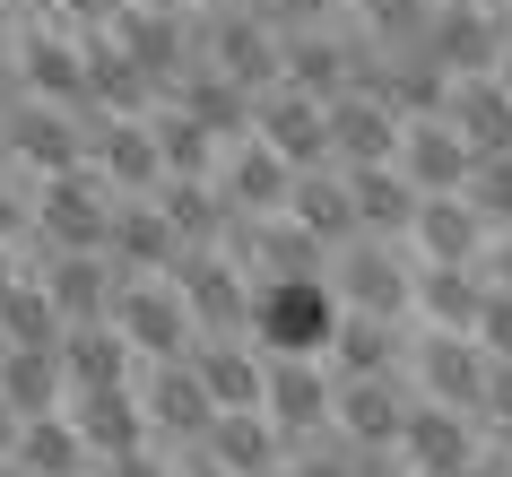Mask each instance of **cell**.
Here are the masks:
<instances>
[{"label":"cell","instance_id":"cell-1","mask_svg":"<svg viewBox=\"0 0 512 477\" xmlns=\"http://www.w3.org/2000/svg\"><path fill=\"white\" fill-rule=\"evenodd\" d=\"M339 321H348V304L330 278H261V295H252V347L261 356H330Z\"/></svg>","mask_w":512,"mask_h":477},{"label":"cell","instance_id":"cell-2","mask_svg":"<svg viewBox=\"0 0 512 477\" xmlns=\"http://www.w3.org/2000/svg\"><path fill=\"white\" fill-rule=\"evenodd\" d=\"M200 53H209L235 87H252V96L287 87V27H278L261 0H235V9H200Z\"/></svg>","mask_w":512,"mask_h":477},{"label":"cell","instance_id":"cell-3","mask_svg":"<svg viewBox=\"0 0 512 477\" xmlns=\"http://www.w3.org/2000/svg\"><path fill=\"white\" fill-rule=\"evenodd\" d=\"M113 209H122V191H113L96 165L35 183V226H27V235H35V261H44V252H105Z\"/></svg>","mask_w":512,"mask_h":477},{"label":"cell","instance_id":"cell-4","mask_svg":"<svg viewBox=\"0 0 512 477\" xmlns=\"http://www.w3.org/2000/svg\"><path fill=\"white\" fill-rule=\"evenodd\" d=\"M330 287L348 313H374V321H417V252L408 243H382V235H356L330 252Z\"/></svg>","mask_w":512,"mask_h":477},{"label":"cell","instance_id":"cell-5","mask_svg":"<svg viewBox=\"0 0 512 477\" xmlns=\"http://www.w3.org/2000/svg\"><path fill=\"white\" fill-rule=\"evenodd\" d=\"M165 278L183 287L191 321H200V339H252V295H261V278H252V269H243L226 243H209V252H183Z\"/></svg>","mask_w":512,"mask_h":477},{"label":"cell","instance_id":"cell-6","mask_svg":"<svg viewBox=\"0 0 512 477\" xmlns=\"http://www.w3.org/2000/svg\"><path fill=\"white\" fill-rule=\"evenodd\" d=\"M113 330L139 347V365H174V356L200 347V321H191V304H183L174 278H122V295H113Z\"/></svg>","mask_w":512,"mask_h":477},{"label":"cell","instance_id":"cell-7","mask_svg":"<svg viewBox=\"0 0 512 477\" xmlns=\"http://www.w3.org/2000/svg\"><path fill=\"white\" fill-rule=\"evenodd\" d=\"M0 157L18 165V174H35V183L79 174L87 165V113L44 105V96H18V105H9V131H0Z\"/></svg>","mask_w":512,"mask_h":477},{"label":"cell","instance_id":"cell-8","mask_svg":"<svg viewBox=\"0 0 512 477\" xmlns=\"http://www.w3.org/2000/svg\"><path fill=\"white\" fill-rule=\"evenodd\" d=\"M486 373H495V356L478 347V330H426V321H417V347H408L417 399H443V408H469V417H478L486 408Z\"/></svg>","mask_w":512,"mask_h":477},{"label":"cell","instance_id":"cell-9","mask_svg":"<svg viewBox=\"0 0 512 477\" xmlns=\"http://www.w3.org/2000/svg\"><path fill=\"white\" fill-rule=\"evenodd\" d=\"M139 408H148V434H157V451H200L217 425V399L209 382L191 373V356H174V365H139Z\"/></svg>","mask_w":512,"mask_h":477},{"label":"cell","instance_id":"cell-10","mask_svg":"<svg viewBox=\"0 0 512 477\" xmlns=\"http://www.w3.org/2000/svg\"><path fill=\"white\" fill-rule=\"evenodd\" d=\"M426 53L452 70V79H495L512 53V18L478 9V0H434V27H426Z\"/></svg>","mask_w":512,"mask_h":477},{"label":"cell","instance_id":"cell-11","mask_svg":"<svg viewBox=\"0 0 512 477\" xmlns=\"http://www.w3.org/2000/svg\"><path fill=\"white\" fill-rule=\"evenodd\" d=\"M87 165H96L122 200H148V191L165 183L157 122H148V113H96V122H87Z\"/></svg>","mask_w":512,"mask_h":477},{"label":"cell","instance_id":"cell-12","mask_svg":"<svg viewBox=\"0 0 512 477\" xmlns=\"http://www.w3.org/2000/svg\"><path fill=\"white\" fill-rule=\"evenodd\" d=\"M261 408L278 417L287 443L330 434V417H339V373H330V356H270V391H261Z\"/></svg>","mask_w":512,"mask_h":477},{"label":"cell","instance_id":"cell-13","mask_svg":"<svg viewBox=\"0 0 512 477\" xmlns=\"http://www.w3.org/2000/svg\"><path fill=\"white\" fill-rule=\"evenodd\" d=\"M408 408H417V382H408V373H356V382H339L330 434H348L356 451H400Z\"/></svg>","mask_w":512,"mask_h":477},{"label":"cell","instance_id":"cell-14","mask_svg":"<svg viewBox=\"0 0 512 477\" xmlns=\"http://www.w3.org/2000/svg\"><path fill=\"white\" fill-rule=\"evenodd\" d=\"M9 79H18V96H44V105L87 113V53H79V35H61L53 18L18 35V53H9ZM87 122H96V113H87Z\"/></svg>","mask_w":512,"mask_h":477},{"label":"cell","instance_id":"cell-15","mask_svg":"<svg viewBox=\"0 0 512 477\" xmlns=\"http://www.w3.org/2000/svg\"><path fill=\"white\" fill-rule=\"evenodd\" d=\"M400 460L426 477H469L486 460V425L469 408H443V399H417L408 408V434H400Z\"/></svg>","mask_w":512,"mask_h":477},{"label":"cell","instance_id":"cell-16","mask_svg":"<svg viewBox=\"0 0 512 477\" xmlns=\"http://www.w3.org/2000/svg\"><path fill=\"white\" fill-rule=\"evenodd\" d=\"M252 139H270L296 174L339 165V157H330V105H322V96H304V87H270V96L252 105Z\"/></svg>","mask_w":512,"mask_h":477},{"label":"cell","instance_id":"cell-17","mask_svg":"<svg viewBox=\"0 0 512 477\" xmlns=\"http://www.w3.org/2000/svg\"><path fill=\"white\" fill-rule=\"evenodd\" d=\"M200 451H209L217 469H235V477H287V460H296V443L278 434L270 408H217Z\"/></svg>","mask_w":512,"mask_h":477},{"label":"cell","instance_id":"cell-18","mask_svg":"<svg viewBox=\"0 0 512 477\" xmlns=\"http://www.w3.org/2000/svg\"><path fill=\"white\" fill-rule=\"evenodd\" d=\"M217 191L235 200V217H287V200H296V165L278 157L270 139H235L226 165H217Z\"/></svg>","mask_w":512,"mask_h":477},{"label":"cell","instance_id":"cell-19","mask_svg":"<svg viewBox=\"0 0 512 477\" xmlns=\"http://www.w3.org/2000/svg\"><path fill=\"white\" fill-rule=\"evenodd\" d=\"M79 53H87V113H157L165 105V87L113 44V27H87Z\"/></svg>","mask_w":512,"mask_h":477},{"label":"cell","instance_id":"cell-20","mask_svg":"<svg viewBox=\"0 0 512 477\" xmlns=\"http://www.w3.org/2000/svg\"><path fill=\"white\" fill-rule=\"evenodd\" d=\"M35 278H44V295L61 304V321H113V295H122L113 252H44Z\"/></svg>","mask_w":512,"mask_h":477},{"label":"cell","instance_id":"cell-21","mask_svg":"<svg viewBox=\"0 0 512 477\" xmlns=\"http://www.w3.org/2000/svg\"><path fill=\"white\" fill-rule=\"evenodd\" d=\"M400 131L408 122L382 96H365V87L330 96V157L339 165H400Z\"/></svg>","mask_w":512,"mask_h":477},{"label":"cell","instance_id":"cell-22","mask_svg":"<svg viewBox=\"0 0 512 477\" xmlns=\"http://www.w3.org/2000/svg\"><path fill=\"white\" fill-rule=\"evenodd\" d=\"M486 243H495V226L469 209V191H426V209L408 226V252L417 261H478L486 269Z\"/></svg>","mask_w":512,"mask_h":477},{"label":"cell","instance_id":"cell-23","mask_svg":"<svg viewBox=\"0 0 512 477\" xmlns=\"http://www.w3.org/2000/svg\"><path fill=\"white\" fill-rule=\"evenodd\" d=\"M486 295H495V278L478 261H417V321L426 330H478Z\"/></svg>","mask_w":512,"mask_h":477},{"label":"cell","instance_id":"cell-24","mask_svg":"<svg viewBox=\"0 0 512 477\" xmlns=\"http://www.w3.org/2000/svg\"><path fill=\"white\" fill-rule=\"evenodd\" d=\"M287 87H304V96H348L356 87V27L339 18V27H287Z\"/></svg>","mask_w":512,"mask_h":477},{"label":"cell","instance_id":"cell-25","mask_svg":"<svg viewBox=\"0 0 512 477\" xmlns=\"http://www.w3.org/2000/svg\"><path fill=\"white\" fill-rule=\"evenodd\" d=\"M105 252H113V269H122V278H165V269L183 261V235L165 226L157 191H148V200H122V209H113Z\"/></svg>","mask_w":512,"mask_h":477},{"label":"cell","instance_id":"cell-26","mask_svg":"<svg viewBox=\"0 0 512 477\" xmlns=\"http://www.w3.org/2000/svg\"><path fill=\"white\" fill-rule=\"evenodd\" d=\"M400 174L417 191H469L478 148L452 131V113H434V122H408V131H400Z\"/></svg>","mask_w":512,"mask_h":477},{"label":"cell","instance_id":"cell-27","mask_svg":"<svg viewBox=\"0 0 512 477\" xmlns=\"http://www.w3.org/2000/svg\"><path fill=\"white\" fill-rule=\"evenodd\" d=\"M70 417H79L87 451H96V469L157 443V434H148V408H139V382H122V391H79V399H70Z\"/></svg>","mask_w":512,"mask_h":477},{"label":"cell","instance_id":"cell-28","mask_svg":"<svg viewBox=\"0 0 512 477\" xmlns=\"http://www.w3.org/2000/svg\"><path fill=\"white\" fill-rule=\"evenodd\" d=\"M157 209H165V226L183 235V252H209V243L235 235V200L217 191V174H165Z\"/></svg>","mask_w":512,"mask_h":477},{"label":"cell","instance_id":"cell-29","mask_svg":"<svg viewBox=\"0 0 512 477\" xmlns=\"http://www.w3.org/2000/svg\"><path fill=\"white\" fill-rule=\"evenodd\" d=\"M61 365H70V399L79 391H122V382H139V347L122 339L113 321H70Z\"/></svg>","mask_w":512,"mask_h":477},{"label":"cell","instance_id":"cell-30","mask_svg":"<svg viewBox=\"0 0 512 477\" xmlns=\"http://www.w3.org/2000/svg\"><path fill=\"white\" fill-rule=\"evenodd\" d=\"M408 347H417V321L348 313L339 339H330V373H339V382H356V373H408Z\"/></svg>","mask_w":512,"mask_h":477},{"label":"cell","instance_id":"cell-31","mask_svg":"<svg viewBox=\"0 0 512 477\" xmlns=\"http://www.w3.org/2000/svg\"><path fill=\"white\" fill-rule=\"evenodd\" d=\"M9 469H18V477H96V451H87L79 417H70V408H53V417H27V425H18Z\"/></svg>","mask_w":512,"mask_h":477},{"label":"cell","instance_id":"cell-32","mask_svg":"<svg viewBox=\"0 0 512 477\" xmlns=\"http://www.w3.org/2000/svg\"><path fill=\"white\" fill-rule=\"evenodd\" d=\"M356 183V235H382V243H408L417 209H426V191L408 183L400 165H348Z\"/></svg>","mask_w":512,"mask_h":477},{"label":"cell","instance_id":"cell-33","mask_svg":"<svg viewBox=\"0 0 512 477\" xmlns=\"http://www.w3.org/2000/svg\"><path fill=\"white\" fill-rule=\"evenodd\" d=\"M191 373L209 382L217 408H261V391H270V356L252 339H200L191 347Z\"/></svg>","mask_w":512,"mask_h":477},{"label":"cell","instance_id":"cell-34","mask_svg":"<svg viewBox=\"0 0 512 477\" xmlns=\"http://www.w3.org/2000/svg\"><path fill=\"white\" fill-rule=\"evenodd\" d=\"M287 217H296L304 235H322L330 252H339V243H356V183H348V165H313V174H296Z\"/></svg>","mask_w":512,"mask_h":477},{"label":"cell","instance_id":"cell-35","mask_svg":"<svg viewBox=\"0 0 512 477\" xmlns=\"http://www.w3.org/2000/svg\"><path fill=\"white\" fill-rule=\"evenodd\" d=\"M0 391H9L18 417L70 408V365H61V347H0Z\"/></svg>","mask_w":512,"mask_h":477},{"label":"cell","instance_id":"cell-36","mask_svg":"<svg viewBox=\"0 0 512 477\" xmlns=\"http://www.w3.org/2000/svg\"><path fill=\"white\" fill-rule=\"evenodd\" d=\"M452 131L478 157H512V87L504 79H460L452 87Z\"/></svg>","mask_w":512,"mask_h":477},{"label":"cell","instance_id":"cell-37","mask_svg":"<svg viewBox=\"0 0 512 477\" xmlns=\"http://www.w3.org/2000/svg\"><path fill=\"white\" fill-rule=\"evenodd\" d=\"M148 122H157L165 174H217V165H226V139H217L209 122H200V113H183V105H174V96H165V105L148 113Z\"/></svg>","mask_w":512,"mask_h":477},{"label":"cell","instance_id":"cell-38","mask_svg":"<svg viewBox=\"0 0 512 477\" xmlns=\"http://www.w3.org/2000/svg\"><path fill=\"white\" fill-rule=\"evenodd\" d=\"M61 339H70V321L44 295V278H18V287L0 295V347H61Z\"/></svg>","mask_w":512,"mask_h":477},{"label":"cell","instance_id":"cell-39","mask_svg":"<svg viewBox=\"0 0 512 477\" xmlns=\"http://www.w3.org/2000/svg\"><path fill=\"white\" fill-rule=\"evenodd\" d=\"M348 18L374 44H391V53H408V44H426V27H434V0H348Z\"/></svg>","mask_w":512,"mask_h":477},{"label":"cell","instance_id":"cell-40","mask_svg":"<svg viewBox=\"0 0 512 477\" xmlns=\"http://www.w3.org/2000/svg\"><path fill=\"white\" fill-rule=\"evenodd\" d=\"M469 209H478L495 235H512V157H478V174H469Z\"/></svg>","mask_w":512,"mask_h":477},{"label":"cell","instance_id":"cell-41","mask_svg":"<svg viewBox=\"0 0 512 477\" xmlns=\"http://www.w3.org/2000/svg\"><path fill=\"white\" fill-rule=\"evenodd\" d=\"M287 477H365V451H356L348 434H313V443H296Z\"/></svg>","mask_w":512,"mask_h":477},{"label":"cell","instance_id":"cell-42","mask_svg":"<svg viewBox=\"0 0 512 477\" xmlns=\"http://www.w3.org/2000/svg\"><path fill=\"white\" fill-rule=\"evenodd\" d=\"M261 9H270L278 27H339L348 18V0H261Z\"/></svg>","mask_w":512,"mask_h":477},{"label":"cell","instance_id":"cell-43","mask_svg":"<svg viewBox=\"0 0 512 477\" xmlns=\"http://www.w3.org/2000/svg\"><path fill=\"white\" fill-rule=\"evenodd\" d=\"M478 347H486V356H495V365H512V295H504V287L486 295V321H478Z\"/></svg>","mask_w":512,"mask_h":477},{"label":"cell","instance_id":"cell-44","mask_svg":"<svg viewBox=\"0 0 512 477\" xmlns=\"http://www.w3.org/2000/svg\"><path fill=\"white\" fill-rule=\"evenodd\" d=\"M478 425L495 434V443H512V365L486 373V408H478Z\"/></svg>","mask_w":512,"mask_h":477},{"label":"cell","instance_id":"cell-45","mask_svg":"<svg viewBox=\"0 0 512 477\" xmlns=\"http://www.w3.org/2000/svg\"><path fill=\"white\" fill-rule=\"evenodd\" d=\"M35 226V191H18V174L0 165V243H18Z\"/></svg>","mask_w":512,"mask_h":477},{"label":"cell","instance_id":"cell-46","mask_svg":"<svg viewBox=\"0 0 512 477\" xmlns=\"http://www.w3.org/2000/svg\"><path fill=\"white\" fill-rule=\"evenodd\" d=\"M53 18L70 35H87V27H113V18H122V0H53Z\"/></svg>","mask_w":512,"mask_h":477},{"label":"cell","instance_id":"cell-47","mask_svg":"<svg viewBox=\"0 0 512 477\" xmlns=\"http://www.w3.org/2000/svg\"><path fill=\"white\" fill-rule=\"evenodd\" d=\"M96 477H174V451H157V443H148V451H131V460H105Z\"/></svg>","mask_w":512,"mask_h":477},{"label":"cell","instance_id":"cell-48","mask_svg":"<svg viewBox=\"0 0 512 477\" xmlns=\"http://www.w3.org/2000/svg\"><path fill=\"white\" fill-rule=\"evenodd\" d=\"M486 278H495V287L512 295V235H495V243H486Z\"/></svg>","mask_w":512,"mask_h":477},{"label":"cell","instance_id":"cell-49","mask_svg":"<svg viewBox=\"0 0 512 477\" xmlns=\"http://www.w3.org/2000/svg\"><path fill=\"white\" fill-rule=\"evenodd\" d=\"M174 477H235V469H217L209 451H174Z\"/></svg>","mask_w":512,"mask_h":477},{"label":"cell","instance_id":"cell-50","mask_svg":"<svg viewBox=\"0 0 512 477\" xmlns=\"http://www.w3.org/2000/svg\"><path fill=\"white\" fill-rule=\"evenodd\" d=\"M365 477H426V469H408L400 451H365Z\"/></svg>","mask_w":512,"mask_h":477},{"label":"cell","instance_id":"cell-51","mask_svg":"<svg viewBox=\"0 0 512 477\" xmlns=\"http://www.w3.org/2000/svg\"><path fill=\"white\" fill-rule=\"evenodd\" d=\"M18 425H27V417H18V408H9V391H0V460L18 451Z\"/></svg>","mask_w":512,"mask_h":477},{"label":"cell","instance_id":"cell-52","mask_svg":"<svg viewBox=\"0 0 512 477\" xmlns=\"http://www.w3.org/2000/svg\"><path fill=\"white\" fill-rule=\"evenodd\" d=\"M18 278H27V269H18V243H0V295L18 287Z\"/></svg>","mask_w":512,"mask_h":477},{"label":"cell","instance_id":"cell-53","mask_svg":"<svg viewBox=\"0 0 512 477\" xmlns=\"http://www.w3.org/2000/svg\"><path fill=\"white\" fill-rule=\"evenodd\" d=\"M469 477H512V460H504V451H486V460H478Z\"/></svg>","mask_w":512,"mask_h":477},{"label":"cell","instance_id":"cell-54","mask_svg":"<svg viewBox=\"0 0 512 477\" xmlns=\"http://www.w3.org/2000/svg\"><path fill=\"white\" fill-rule=\"evenodd\" d=\"M122 9H200V0H122Z\"/></svg>","mask_w":512,"mask_h":477},{"label":"cell","instance_id":"cell-55","mask_svg":"<svg viewBox=\"0 0 512 477\" xmlns=\"http://www.w3.org/2000/svg\"><path fill=\"white\" fill-rule=\"evenodd\" d=\"M478 9H495V18H512V0H478Z\"/></svg>","mask_w":512,"mask_h":477},{"label":"cell","instance_id":"cell-56","mask_svg":"<svg viewBox=\"0 0 512 477\" xmlns=\"http://www.w3.org/2000/svg\"><path fill=\"white\" fill-rule=\"evenodd\" d=\"M495 79H504V87H512V53H504V70H495Z\"/></svg>","mask_w":512,"mask_h":477},{"label":"cell","instance_id":"cell-57","mask_svg":"<svg viewBox=\"0 0 512 477\" xmlns=\"http://www.w3.org/2000/svg\"><path fill=\"white\" fill-rule=\"evenodd\" d=\"M200 9H235V0H200Z\"/></svg>","mask_w":512,"mask_h":477},{"label":"cell","instance_id":"cell-58","mask_svg":"<svg viewBox=\"0 0 512 477\" xmlns=\"http://www.w3.org/2000/svg\"><path fill=\"white\" fill-rule=\"evenodd\" d=\"M0 477H18V469H9V460H0Z\"/></svg>","mask_w":512,"mask_h":477},{"label":"cell","instance_id":"cell-59","mask_svg":"<svg viewBox=\"0 0 512 477\" xmlns=\"http://www.w3.org/2000/svg\"><path fill=\"white\" fill-rule=\"evenodd\" d=\"M0 131H9V113H0Z\"/></svg>","mask_w":512,"mask_h":477}]
</instances>
